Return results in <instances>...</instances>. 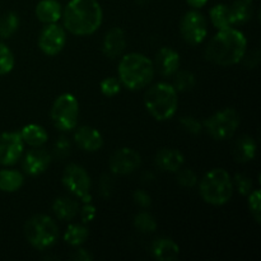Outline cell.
I'll return each mask as SVG.
<instances>
[{
    "label": "cell",
    "mask_w": 261,
    "mask_h": 261,
    "mask_svg": "<svg viewBox=\"0 0 261 261\" xmlns=\"http://www.w3.org/2000/svg\"><path fill=\"white\" fill-rule=\"evenodd\" d=\"M64 28L75 36L96 32L103 20L102 7L97 0H70L63 9Z\"/></svg>",
    "instance_id": "1"
},
{
    "label": "cell",
    "mask_w": 261,
    "mask_h": 261,
    "mask_svg": "<svg viewBox=\"0 0 261 261\" xmlns=\"http://www.w3.org/2000/svg\"><path fill=\"white\" fill-rule=\"evenodd\" d=\"M246 48L247 40L244 33L231 27L214 35L205 48V58L217 65H234L244 59Z\"/></svg>",
    "instance_id": "2"
},
{
    "label": "cell",
    "mask_w": 261,
    "mask_h": 261,
    "mask_svg": "<svg viewBox=\"0 0 261 261\" xmlns=\"http://www.w3.org/2000/svg\"><path fill=\"white\" fill-rule=\"evenodd\" d=\"M119 81L130 91L147 87L154 78V64L143 54L132 53L121 58L119 63Z\"/></svg>",
    "instance_id": "3"
},
{
    "label": "cell",
    "mask_w": 261,
    "mask_h": 261,
    "mask_svg": "<svg viewBox=\"0 0 261 261\" xmlns=\"http://www.w3.org/2000/svg\"><path fill=\"white\" fill-rule=\"evenodd\" d=\"M178 92L168 83H157L144 94V105L157 121H166L176 114L178 107Z\"/></svg>",
    "instance_id": "4"
},
{
    "label": "cell",
    "mask_w": 261,
    "mask_h": 261,
    "mask_svg": "<svg viewBox=\"0 0 261 261\" xmlns=\"http://www.w3.org/2000/svg\"><path fill=\"white\" fill-rule=\"evenodd\" d=\"M200 195L205 203L221 206L228 203L233 195V181L223 168H214L205 173L200 181Z\"/></svg>",
    "instance_id": "5"
},
{
    "label": "cell",
    "mask_w": 261,
    "mask_h": 261,
    "mask_svg": "<svg viewBox=\"0 0 261 261\" xmlns=\"http://www.w3.org/2000/svg\"><path fill=\"white\" fill-rule=\"evenodd\" d=\"M24 236L31 246L43 251L53 247L58 241V224L51 217L46 214H37L25 222Z\"/></svg>",
    "instance_id": "6"
},
{
    "label": "cell",
    "mask_w": 261,
    "mask_h": 261,
    "mask_svg": "<svg viewBox=\"0 0 261 261\" xmlns=\"http://www.w3.org/2000/svg\"><path fill=\"white\" fill-rule=\"evenodd\" d=\"M54 126L60 132H70L78 124L79 103L70 93H64L54 101L50 111Z\"/></svg>",
    "instance_id": "7"
},
{
    "label": "cell",
    "mask_w": 261,
    "mask_h": 261,
    "mask_svg": "<svg viewBox=\"0 0 261 261\" xmlns=\"http://www.w3.org/2000/svg\"><path fill=\"white\" fill-rule=\"evenodd\" d=\"M204 125L214 140L231 139L240 126V115L234 109L227 107L212 115Z\"/></svg>",
    "instance_id": "8"
},
{
    "label": "cell",
    "mask_w": 261,
    "mask_h": 261,
    "mask_svg": "<svg viewBox=\"0 0 261 261\" xmlns=\"http://www.w3.org/2000/svg\"><path fill=\"white\" fill-rule=\"evenodd\" d=\"M61 181H63V185L69 190V193L81 199L83 203H91L92 196L89 194L92 185L91 177L82 166L75 165V163L66 166Z\"/></svg>",
    "instance_id": "9"
},
{
    "label": "cell",
    "mask_w": 261,
    "mask_h": 261,
    "mask_svg": "<svg viewBox=\"0 0 261 261\" xmlns=\"http://www.w3.org/2000/svg\"><path fill=\"white\" fill-rule=\"evenodd\" d=\"M180 32L186 43L191 46L200 45L208 35L205 17L198 10H189L181 19Z\"/></svg>",
    "instance_id": "10"
},
{
    "label": "cell",
    "mask_w": 261,
    "mask_h": 261,
    "mask_svg": "<svg viewBox=\"0 0 261 261\" xmlns=\"http://www.w3.org/2000/svg\"><path fill=\"white\" fill-rule=\"evenodd\" d=\"M66 43L65 28L56 23H50L42 28L38 36V47L48 56L61 53Z\"/></svg>",
    "instance_id": "11"
},
{
    "label": "cell",
    "mask_w": 261,
    "mask_h": 261,
    "mask_svg": "<svg viewBox=\"0 0 261 261\" xmlns=\"http://www.w3.org/2000/svg\"><path fill=\"white\" fill-rule=\"evenodd\" d=\"M24 142L19 132H5L0 134V166H13L20 160Z\"/></svg>",
    "instance_id": "12"
},
{
    "label": "cell",
    "mask_w": 261,
    "mask_h": 261,
    "mask_svg": "<svg viewBox=\"0 0 261 261\" xmlns=\"http://www.w3.org/2000/svg\"><path fill=\"white\" fill-rule=\"evenodd\" d=\"M142 157L137 150L132 148H121L112 153L109 161V167L112 173L120 176H126L139 168Z\"/></svg>",
    "instance_id": "13"
},
{
    "label": "cell",
    "mask_w": 261,
    "mask_h": 261,
    "mask_svg": "<svg viewBox=\"0 0 261 261\" xmlns=\"http://www.w3.org/2000/svg\"><path fill=\"white\" fill-rule=\"evenodd\" d=\"M51 163V154L40 147L28 150L23 157L22 167L30 176H40L45 172Z\"/></svg>",
    "instance_id": "14"
},
{
    "label": "cell",
    "mask_w": 261,
    "mask_h": 261,
    "mask_svg": "<svg viewBox=\"0 0 261 261\" xmlns=\"http://www.w3.org/2000/svg\"><path fill=\"white\" fill-rule=\"evenodd\" d=\"M126 47V36L122 28L112 27L105 35L102 42V51L110 59H115L121 55Z\"/></svg>",
    "instance_id": "15"
},
{
    "label": "cell",
    "mask_w": 261,
    "mask_h": 261,
    "mask_svg": "<svg viewBox=\"0 0 261 261\" xmlns=\"http://www.w3.org/2000/svg\"><path fill=\"white\" fill-rule=\"evenodd\" d=\"M74 140L81 149L86 152H97L103 145L101 133L91 126H81L74 133Z\"/></svg>",
    "instance_id": "16"
},
{
    "label": "cell",
    "mask_w": 261,
    "mask_h": 261,
    "mask_svg": "<svg viewBox=\"0 0 261 261\" xmlns=\"http://www.w3.org/2000/svg\"><path fill=\"white\" fill-rule=\"evenodd\" d=\"M161 75H175L180 69V55L170 47H162L155 55V65Z\"/></svg>",
    "instance_id": "17"
},
{
    "label": "cell",
    "mask_w": 261,
    "mask_h": 261,
    "mask_svg": "<svg viewBox=\"0 0 261 261\" xmlns=\"http://www.w3.org/2000/svg\"><path fill=\"white\" fill-rule=\"evenodd\" d=\"M154 162L155 166L163 172H177L180 168H182L185 158L180 150L172 149V148H163L157 152Z\"/></svg>",
    "instance_id": "18"
},
{
    "label": "cell",
    "mask_w": 261,
    "mask_h": 261,
    "mask_svg": "<svg viewBox=\"0 0 261 261\" xmlns=\"http://www.w3.org/2000/svg\"><path fill=\"white\" fill-rule=\"evenodd\" d=\"M150 251L154 259L160 261H173L180 255V247L173 240L161 237L153 241Z\"/></svg>",
    "instance_id": "19"
},
{
    "label": "cell",
    "mask_w": 261,
    "mask_h": 261,
    "mask_svg": "<svg viewBox=\"0 0 261 261\" xmlns=\"http://www.w3.org/2000/svg\"><path fill=\"white\" fill-rule=\"evenodd\" d=\"M36 17L45 24L56 23L63 14V7L58 0H41L36 5Z\"/></svg>",
    "instance_id": "20"
},
{
    "label": "cell",
    "mask_w": 261,
    "mask_h": 261,
    "mask_svg": "<svg viewBox=\"0 0 261 261\" xmlns=\"http://www.w3.org/2000/svg\"><path fill=\"white\" fill-rule=\"evenodd\" d=\"M256 143L250 135H242L234 143L233 157L239 163H247L256 155Z\"/></svg>",
    "instance_id": "21"
},
{
    "label": "cell",
    "mask_w": 261,
    "mask_h": 261,
    "mask_svg": "<svg viewBox=\"0 0 261 261\" xmlns=\"http://www.w3.org/2000/svg\"><path fill=\"white\" fill-rule=\"evenodd\" d=\"M53 212L60 221H71L79 212L78 201L68 196H60L53 204Z\"/></svg>",
    "instance_id": "22"
},
{
    "label": "cell",
    "mask_w": 261,
    "mask_h": 261,
    "mask_svg": "<svg viewBox=\"0 0 261 261\" xmlns=\"http://www.w3.org/2000/svg\"><path fill=\"white\" fill-rule=\"evenodd\" d=\"M22 140L24 144H28L30 147L37 148L42 147L48 139V134L45 130V127L37 124H30L25 125L22 130L19 132Z\"/></svg>",
    "instance_id": "23"
},
{
    "label": "cell",
    "mask_w": 261,
    "mask_h": 261,
    "mask_svg": "<svg viewBox=\"0 0 261 261\" xmlns=\"http://www.w3.org/2000/svg\"><path fill=\"white\" fill-rule=\"evenodd\" d=\"M229 12H231L232 24H245L254 15V2L252 0H236L229 7Z\"/></svg>",
    "instance_id": "24"
},
{
    "label": "cell",
    "mask_w": 261,
    "mask_h": 261,
    "mask_svg": "<svg viewBox=\"0 0 261 261\" xmlns=\"http://www.w3.org/2000/svg\"><path fill=\"white\" fill-rule=\"evenodd\" d=\"M24 184V177L17 170H2L0 171V191L4 193H14L18 191Z\"/></svg>",
    "instance_id": "25"
},
{
    "label": "cell",
    "mask_w": 261,
    "mask_h": 261,
    "mask_svg": "<svg viewBox=\"0 0 261 261\" xmlns=\"http://www.w3.org/2000/svg\"><path fill=\"white\" fill-rule=\"evenodd\" d=\"M209 15H211V20L213 23L214 27L218 31L227 30L231 28L232 19H231V12H229V5L226 4H217L209 10Z\"/></svg>",
    "instance_id": "26"
},
{
    "label": "cell",
    "mask_w": 261,
    "mask_h": 261,
    "mask_svg": "<svg viewBox=\"0 0 261 261\" xmlns=\"http://www.w3.org/2000/svg\"><path fill=\"white\" fill-rule=\"evenodd\" d=\"M89 232L83 224H69L64 233V241L70 246H81L87 241Z\"/></svg>",
    "instance_id": "27"
},
{
    "label": "cell",
    "mask_w": 261,
    "mask_h": 261,
    "mask_svg": "<svg viewBox=\"0 0 261 261\" xmlns=\"http://www.w3.org/2000/svg\"><path fill=\"white\" fill-rule=\"evenodd\" d=\"M19 27V17L17 13L8 12L0 17V37L9 38Z\"/></svg>",
    "instance_id": "28"
},
{
    "label": "cell",
    "mask_w": 261,
    "mask_h": 261,
    "mask_svg": "<svg viewBox=\"0 0 261 261\" xmlns=\"http://www.w3.org/2000/svg\"><path fill=\"white\" fill-rule=\"evenodd\" d=\"M134 227L142 233H153L157 231V221L148 212H140L134 217Z\"/></svg>",
    "instance_id": "29"
},
{
    "label": "cell",
    "mask_w": 261,
    "mask_h": 261,
    "mask_svg": "<svg viewBox=\"0 0 261 261\" xmlns=\"http://www.w3.org/2000/svg\"><path fill=\"white\" fill-rule=\"evenodd\" d=\"M195 75L188 70L177 71L173 81V88L177 92H188L195 87Z\"/></svg>",
    "instance_id": "30"
},
{
    "label": "cell",
    "mask_w": 261,
    "mask_h": 261,
    "mask_svg": "<svg viewBox=\"0 0 261 261\" xmlns=\"http://www.w3.org/2000/svg\"><path fill=\"white\" fill-rule=\"evenodd\" d=\"M15 65V59L12 50L5 43L0 42V75L9 74Z\"/></svg>",
    "instance_id": "31"
},
{
    "label": "cell",
    "mask_w": 261,
    "mask_h": 261,
    "mask_svg": "<svg viewBox=\"0 0 261 261\" xmlns=\"http://www.w3.org/2000/svg\"><path fill=\"white\" fill-rule=\"evenodd\" d=\"M99 89H101V93L105 97H109V98L110 97H115L121 91V82L117 78H114V76H109V78H105L101 82Z\"/></svg>",
    "instance_id": "32"
},
{
    "label": "cell",
    "mask_w": 261,
    "mask_h": 261,
    "mask_svg": "<svg viewBox=\"0 0 261 261\" xmlns=\"http://www.w3.org/2000/svg\"><path fill=\"white\" fill-rule=\"evenodd\" d=\"M249 209L251 212V216L256 221V223H260L261 221V204H260V190H252L249 194Z\"/></svg>",
    "instance_id": "33"
},
{
    "label": "cell",
    "mask_w": 261,
    "mask_h": 261,
    "mask_svg": "<svg viewBox=\"0 0 261 261\" xmlns=\"http://www.w3.org/2000/svg\"><path fill=\"white\" fill-rule=\"evenodd\" d=\"M177 182L184 188H194L198 182V176L190 168H185V170H178L177 172Z\"/></svg>",
    "instance_id": "34"
},
{
    "label": "cell",
    "mask_w": 261,
    "mask_h": 261,
    "mask_svg": "<svg viewBox=\"0 0 261 261\" xmlns=\"http://www.w3.org/2000/svg\"><path fill=\"white\" fill-rule=\"evenodd\" d=\"M234 186L241 195L247 196L252 191V181L244 173H237L233 177Z\"/></svg>",
    "instance_id": "35"
},
{
    "label": "cell",
    "mask_w": 261,
    "mask_h": 261,
    "mask_svg": "<svg viewBox=\"0 0 261 261\" xmlns=\"http://www.w3.org/2000/svg\"><path fill=\"white\" fill-rule=\"evenodd\" d=\"M180 124L182 125V127L186 130V132L194 135L200 134L201 130H203V125H201V122L194 116H182L180 119Z\"/></svg>",
    "instance_id": "36"
},
{
    "label": "cell",
    "mask_w": 261,
    "mask_h": 261,
    "mask_svg": "<svg viewBox=\"0 0 261 261\" xmlns=\"http://www.w3.org/2000/svg\"><path fill=\"white\" fill-rule=\"evenodd\" d=\"M78 213L83 223H89L96 217V206L92 205L91 203H84L83 208L79 209Z\"/></svg>",
    "instance_id": "37"
},
{
    "label": "cell",
    "mask_w": 261,
    "mask_h": 261,
    "mask_svg": "<svg viewBox=\"0 0 261 261\" xmlns=\"http://www.w3.org/2000/svg\"><path fill=\"white\" fill-rule=\"evenodd\" d=\"M133 200L137 205L142 206V208H148L152 204V199H150V195L144 190H137L133 195Z\"/></svg>",
    "instance_id": "38"
},
{
    "label": "cell",
    "mask_w": 261,
    "mask_h": 261,
    "mask_svg": "<svg viewBox=\"0 0 261 261\" xmlns=\"http://www.w3.org/2000/svg\"><path fill=\"white\" fill-rule=\"evenodd\" d=\"M70 148H71L70 142H69L65 137H61L60 139L55 143L56 155H59V157L61 158L65 157V155H68L69 152H70Z\"/></svg>",
    "instance_id": "39"
},
{
    "label": "cell",
    "mask_w": 261,
    "mask_h": 261,
    "mask_svg": "<svg viewBox=\"0 0 261 261\" xmlns=\"http://www.w3.org/2000/svg\"><path fill=\"white\" fill-rule=\"evenodd\" d=\"M112 190V178L105 175L101 181V193L103 196H109Z\"/></svg>",
    "instance_id": "40"
},
{
    "label": "cell",
    "mask_w": 261,
    "mask_h": 261,
    "mask_svg": "<svg viewBox=\"0 0 261 261\" xmlns=\"http://www.w3.org/2000/svg\"><path fill=\"white\" fill-rule=\"evenodd\" d=\"M71 259L78 261H88L93 259V256L89 255V252H87L86 250H76V251L71 255Z\"/></svg>",
    "instance_id": "41"
},
{
    "label": "cell",
    "mask_w": 261,
    "mask_h": 261,
    "mask_svg": "<svg viewBox=\"0 0 261 261\" xmlns=\"http://www.w3.org/2000/svg\"><path fill=\"white\" fill-rule=\"evenodd\" d=\"M186 3H188L190 7L195 8V9H199V8H203L204 5L208 3V0H186Z\"/></svg>",
    "instance_id": "42"
}]
</instances>
